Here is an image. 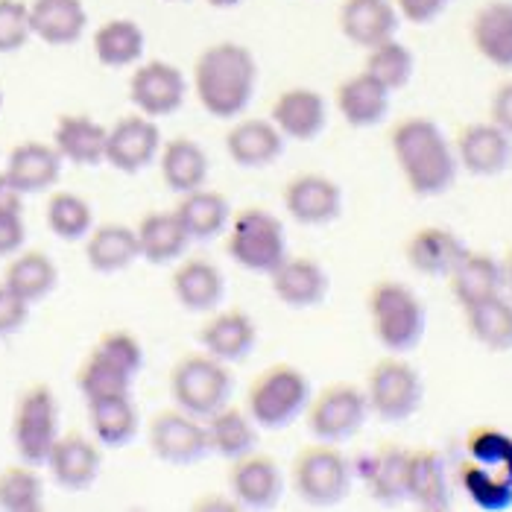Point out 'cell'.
Masks as SVG:
<instances>
[{
  "label": "cell",
  "instance_id": "cell-17",
  "mask_svg": "<svg viewBox=\"0 0 512 512\" xmlns=\"http://www.w3.org/2000/svg\"><path fill=\"white\" fill-rule=\"evenodd\" d=\"M161 153V129L153 118L147 115H129L120 118L109 129L106 141V161L120 170V173H141L147 170Z\"/></svg>",
  "mask_w": 512,
  "mask_h": 512
},
{
  "label": "cell",
  "instance_id": "cell-14",
  "mask_svg": "<svg viewBox=\"0 0 512 512\" xmlns=\"http://www.w3.org/2000/svg\"><path fill=\"white\" fill-rule=\"evenodd\" d=\"M188 82L185 74L170 62H147L129 79V100L147 118H170L185 106Z\"/></svg>",
  "mask_w": 512,
  "mask_h": 512
},
{
  "label": "cell",
  "instance_id": "cell-46",
  "mask_svg": "<svg viewBox=\"0 0 512 512\" xmlns=\"http://www.w3.org/2000/svg\"><path fill=\"white\" fill-rule=\"evenodd\" d=\"M44 507V483L36 466H9L0 472V510L39 512Z\"/></svg>",
  "mask_w": 512,
  "mask_h": 512
},
{
  "label": "cell",
  "instance_id": "cell-33",
  "mask_svg": "<svg viewBox=\"0 0 512 512\" xmlns=\"http://www.w3.org/2000/svg\"><path fill=\"white\" fill-rule=\"evenodd\" d=\"M158 170H161L164 185L173 194H179V197L182 194H191L197 188H205V179H208V153L199 147L194 138H188V135L170 138L167 144H161Z\"/></svg>",
  "mask_w": 512,
  "mask_h": 512
},
{
  "label": "cell",
  "instance_id": "cell-3",
  "mask_svg": "<svg viewBox=\"0 0 512 512\" xmlns=\"http://www.w3.org/2000/svg\"><path fill=\"white\" fill-rule=\"evenodd\" d=\"M144 369V346L132 331H106L77 372V387L85 404L132 395L135 378Z\"/></svg>",
  "mask_w": 512,
  "mask_h": 512
},
{
  "label": "cell",
  "instance_id": "cell-21",
  "mask_svg": "<svg viewBox=\"0 0 512 512\" xmlns=\"http://www.w3.org/2000/svg\"><path fill=\"white\" fill-rule=\"evenodd\" d=\"M466 252H469V246L463 243V237L445 226H422L404 243L407 264L428 278L451 276Z\"/></svg>",
  "mask_w": 512,
  "mask_h": 512
},
{
  "label": "cell",
  "instance_id": "cell-39",
  "mask_svg": "<svg viewBox=\"0 0 512 512\" xmlns=\"http://www.w3.org/2000/svg\"><path fill=\"white\" fill-rule=\"evenodd\" d=\"M88 425H91V434H94L100 448L118 451L138 436L141 416H138L132 395H123V398L88 404Z\"/></svg>",
  "mask_w": 512,
  "mask_h": 512
},
{
  "label": "cell",
  "instance_id": "cell-28",
  "mask_svg": "<svg viewBox=\"0 0 512 512\" xmlns=\"http://www.w3.org/2000/svg\"><path fill=\"white\" fill-rule=\"evenodd\" d=\"M226 150L243 170H264L284 153V135L273 120H237L226 135Z\"/></svg>",
  "mask_w": 512,
  "mask_h": 512
},
{
  "label": "cell",
  "instance_id": "cell-38",
  "mask_svg": "<svg viewBox=\"0 0 512 512\" xmlns=\"http://www.w3.org/2000/svg\"><path fill=\"white\" fill-rule=\"evenodd\" d=\"M176 217L182 220L185 232L191 240H214L229 229V220H232V205L229 199L217 191H205L197 188L191 194H182L176 202Z\"/></svg>",
  "mask_w": 512,
  "mask_h": 512
},
{
  "label": "cell",
  "instance_id": "cell-53",
  "mask_svg": "<svg viewBox=\"0 0 512 512\" xmlns=\"http://www.w3.org/2000/svg\"><path fill=\"white\" fill-rule=\"evenodd\" d=\"M0 211H21L24 214V194L15 188V182L0 173Z\"/></svg>",
  "mask_w": 512,
  "mask_h": 512
},
{
  "label": "cell",
  "instance_id": "cell-23",
  "mask_svg": "<svg viewBox=\"0 0 512 512\" xmlns=\"http://www.w3.org/2000/svg\"><path fill=\"white\" fill-rule=\"evenodd\" d=\"M199 343L211 357L223 363H240L252 355L258 343V328L255 319L243 314L240 308H226V311H211L205 325L199 328Z\"/></svg>",
  "mask_w": 512,
  "mask_h": 512
},
{
  "label": "cell",
  "instance_id": "cell-55",
  "mask_svg": "<svg viewBox=\"0 0 512 512\" xmlns=\"http://www.w3.org/2000/svg\"><path fill=\"white\" fill-rule=\"evenodd\" d=\"M501 270H504V293L512 299V249L501 258Z\"/></svg>",
  "mask_w": 512,
  "mask_h": 512
},
{
  "label": "cell",
  "instance_id": "cell-52",
  "mask_svg": "<svg viewBox=\"0 0 512 512\" xmlns=\"http://www.w3.org/2000/svg\"><path fill=\"white\" fill-rule=\"evenodd\" d=\"M489 120L512 135V79H504L489 100Z\"/></svg>",
  "mask_w": 512,
  "mask_h": 512
},
{
  "label": "cell",
  "instance_id": "cell-47",
  "mask_svg": "<svg viewBox=\"0 0 512 512\" xmlns=\"http://www.w3.org/2000/svg\"><path fill=\"white\" fill-rule=\"evenodd\" d=\"M466 454L472 463H480L512 480V434L507 431L495 425H477L466 434Z\"/></svg>",
  "mask_w": 512,
  "mask_h": 512
},
{
  "label": "cell",
  "instance_id": "cell-29",
  "mask_svg": "<svg viewBox=\"0 0 512 512\" xmlns=\"http://www.w3.org/2000/svg\"><path fill=\"white\" fill-rule=\"evenodd\" d=\"M15 188L30 197V194H44L50 191L59 176H62V156L56 153L53 144H41V141H24L18 144L9 158H6V170H3Z\"/></svg>",
  "mask_w": 512,
  "mask_h": 512
},
{
  "label": "cell",
  "instance_id": "cell-19",
  "mask_svg": "<svg viewBox=\"0 0 512 512\" xmlns=\"http://www.w3.org/2000/svg\"><path fill=\"white\" fill-rule=\"evenodd\" d=\"M270 281L278 302H284L293 311H308L322 305L331 290V278L325 267L308 255H287L270 273Z\"/></svg>",
  "mask_w": 512,
  "mask_h": 512
},
{
  "label": "cell",
  "instance_id": "cell-15",
  "mask_svg": "<svg viewBox=\"0 0 512 512\" xmlns=\"http://www.w3.org/2000/svg\"><path fill=\"white\" fill-rule=\"evenodd\" d=\"M229 492L240 510H273L284 495V474L270 454H261L255 448V451L232 460Z\"/></svg>",
  "mask_w": 512,
  "mask_h": 512
},
{
  "label": "cell",
  "instance_id": "cell-1",
  "mask_svg": "<svg viewBox=\"0 0 512 512\" xmlns=\"http://www.w3.org/2000/svg\"><path fill=\"white\" fill-rule=\"evenodd\" d=\"M390 150L407 188L422 199L448 194L457 182L460 164L454 144L431 118L398 120L390 132Z\"/></svg>",
  "mask_w": 512,
  "mask_h": 512
},
{
  "label": "cell",
  "instance_id": "cell-8",
  "mask_svg": "<svg viewBox=\"0 0 512 512\" xmlns=\"http://www.w3.org/2000/svg\"><path fill=\"white\" fill-rule=\"evenodd\" d=\"M226 252L240 270L255 276H270L287 258V232L273 211L252 205L229 220Z\"/></svg>",
  "mask_w": 512,
  "mask_h": 512
},
{
  "label": "cell",
  "instance_id": "cell-34",
  "mask_svg": "<svg viewBox=\"0 0 512 512\" xmlns=\"http://www.w3.org/2000/svg\"><path fill=\"white\" fill-rule=\"evenodd\" d=\"M138 252L147 264L167 267L173 261H179L191 243V237L185 232L182 220L176 217V211H150L141 217L138 229Z\"/></svg>",
  "mask_w": 512,
  "mask_h": 512
},
{
  "label": "cell",
  "instance_id": "cell-18",
  "mask_svg": "<svg viewBox=\"0 0 512 512\" xmlns=\"http://www.w3.org/2000/svg\"><path fill=\"white\" fill-rule=\"evenodd\" d=\"M407 463L410 448L398 442L375 445L357 466L360 480L369 489V498L381 507H398L407 501Z\"/></svg>",
  "mask_w": 512,
  "mask_h": 512
},
{
  "label": "cell",
  "instance_id": "cell-49",
  "mask_svg": "<svg viewBox=\"0 0 512 512\" xmlns=\"http://www.w3.org/2000/svg\"><path fill=\"white\" fill-rule=\"evenodd\" d=\"M30 319V305L0 281V337H12L18 334Z\"/></svg>",
  "mask_w": 512,
  "mask_h": 512
},
{
  "label": "cell",
  "instance_id": "cell-50",
  "mask_svg": "<svg viewBox=\"0 0 512 512\" xmlns=\"http://www.w3.org/2000/svg\"><path fill=\"white\" fill-rule=\"evenodd\" d=\"M27 240V226L21 211H0V258H12L21 252Z\"/></svg>",
  "mask_w": 512,
  "mask_h": 512
},
{
  "label": "cell",
  "instance_id": "cell-35",
  "mask_svg": "<svg viewBox=\"0 0 512 512\" xmlns=\"http://www.w3.org/2000/svg\"><path fill=\"white\" fill-rule=\"evenodd\" d=\"M205 431H208V445H211V454L223 457V460H237L249 451L258 448V425L255 419L249 416L246 407H237V404H223L220 410H214L208 419H205Z\"/></svg>",
  "mask_w": 512,
  "mask_h": 512
},
{
  "label": "cell",
  "instance_id": "cell-30",
  "mask_svg": "<svg viewBox=\"0 0 512 512\" xmlns=\"http://www.w3.org/2000/svg\"><path fill=\"white\" fill-rule=\"evenodd\" d=\"M474 50L495 68L512 71V0H489L472 18Z\"/></svg>",
  "mask_w": 512,
  "mask_h": 512
},
{
  "label": "cell",
  "instance_id": "cell-26",
  "mask_svg": "<svg viewBox=\"0 0 512 512\" xmlns=\"http://www.w3.org/2000/svg\"><path fill=\"white\" fill-rule=\"evenodd\" d=\"M407 501H413L419 510L445 512L451 510V483L445 460L436 448H410L407 463Z\"/></svg>",
  "mask_w": 512,
  "mask_h": 512
},
{
  "label": "cell",
  "instance_id": "cell-5",
  "mask_svg": "<svg viewBox=\"0 0 512 512\" xmlns=\"http://www.w3.org/2000/svg\"><path fill=\"white\" fill-rule=\"evenodd\" d=\"M314 395L311 378L293 363H273L255 375L246 393V410L264 431L290 428L305 410Z\"/></svg>",
  "mask_w": 512,
  "mask_h": 512
},
{
  "label": "cell",
  "instance_id": "cell-2",
  "mask_svg": "<svg viewBox=\"0 0 512 512\" xmlns=\"http://www.w3.org/2000/svg\"><path fill=\"white\" fill-rule=\"evenodd\" d=\"M258 88V62L249 47L217 41L194 62V94L199 106L217 120L240 118Z\"/></svg>",
  "mask_w": 512,
  "mask_h": 512
},
{
  "label": "cell",
  "instance_id": "cell-10",
  "mask_svg": "<svg viewBox=\"0 0 512 512\" xmlns=\"http://www.w3.org/2000/svg\"><path fill=\"white\" fill-rule=\"evenodd\" d=\"M59 404L47 384L27 387L12 413V445L27 466H44L59 439Z\"/></svg>",
  "mask_w": 512,
  "mask_h": 512
},
{
  "label": "cell",
  "instance_id": "cell-48",
  "mask_svg": "<svg viewBox=\"0 0 512 512\" xmlns=\"http://www.w3.org/2000/svg\"><path fill=\"white\" fill-rule=\"evenodd\" d=\"M33 36L30 3L0 0V53H18Z\"/></svg>",
  "mask_w": 512,
  "mask_h": 512
},
{
  "label": "cell",
  "instance_id": "cell-42",
  "mask_svg": "<svg viewBox=\"0 0 512 512\" xmlns=\"http://www.w3.org/2000/svg\"><path fill=\"white\" fill-rule=\"evenodd\" d=\"M144 30L129 18H112L94 33V53L106 68H129L144 56Z\"/></svg>",
  "mask_w": 512,
  "mask_h": 512
},
{
  "label": "cell",
  "instance_id": "cell-56",
  "mask_svg": "<svg viewBox=\"0 0 512 512\" xmlns=\"http://www.w3.org/2000/svg\"><path fill=\"white\" fill-rule=\"evenodd\" d=\"M240 3L243 0H208V6H214V9H235Z\"/></svg>",
  "mask_w": 512,
  "mask_h": 512
},
{
  "label": "cell",
  "instance_id": "cell-20",
  "mask_svg": "<svg viewBox=\"0 0 512 512\" xmlns=\"http://www.w3.org/2000/svg\"><path fill=\"white\" fill-rule=\"evenodd\" d=\"M270 120L284 135V141H314L328 126V103L314 88H287L273 103Z\"/></svg>",
  "mask_w": 512,
  "mask_h": 512
},
{
  "label": "cell",
  "instance_id": "cell-12",
  "mask_svg": "<svg viewBox=\"0 0 512 512\" xmlns=\"http://www.w3.org/2000/svg\"><path fill=\"white\" fill-rule=\"evenodd\" d=\"M150 448L158 460L170 466H191L211 454L205 419H197L179 407L158 410L147 428Z\"/></svg>",
  "mask_w": 512,
  "mask_h": 512
},
{
  "label": "cell",
  "instance_id": "cell-54",
  "mask_svg": "<svg viewBox=\"0 0 512 512\" xmlns=\"http://www.w3.org/2000/svg\"><path fill=\"white\" fill-rule=\"evenodd\" d=\"M194 510H240L235 498H226V495H217V492H208L205 498L194 501Z\"/></svg>",
  "mask_w": 512,
  "mask_h": 512
},
{
  "label": "cell",
  "instance_id": "cell-57",
  "mask_svg": "<svg viewBox=\"0 0 512 512\" xmlns=\"http://www.w3.org/2000/svg\"><path fill=\"white\" fill-rule=\"evenodd\" d=\"M0 109H3V91H0Z\"/></svg>",
  "mask_w": 512,
  "mask_h": 512
},
{
  "label": "cell",
  "instance_id": "cell-24",
  "mask_svg": "<svg viewBox=\"0 0 512 512\" xmlns=\"http://www.w3.org/2000/svg\"><path fill=\"white\" fill-rule=\"evenodd\" d=\"M170 290H173L176 302L185 311H191V314H211V311L220 308V302L226 296V278H223V270L214 261L188 258V261H182L173 270Z\"/></svg>",
  "mask_w": 512,
  "mask_h": 512
},
{
  "label": "cell",
  "instance_id": "cell-41",
  "mask_svg": "<svg viewBox=\"0 0 512 512\" xmlns=\"http://www.w3.org/2000/svg\"><path fill=\"white\" fill-rule=\"evenodd\" d=\"M3 284L12 287L27 305H36V302L47 299L56 290L59 270H56V264H53V258L47 252L30 249V252H21V255H15L9 261Z\"/></svg>",
  "mask_w": 512,
  "mask_h": 512
},
{
  "label": "cell",
  "instance_id": "cell-32",
  "mask_svg": "<svg viewBox=\"0 0 512 512\" xmlns=\"http://www.w3.org/2000/svg\"><path fill=\"white\" fill-rule=\"evenodd\" d=\"M109 129L88 115H62L53 132V147L62 161L77 167H97L106 161Z\"/></svg>",
  "mask_w": 512,
  "mask_h": 512
},
{
  "label": "cell",
  "instance_id": "cell-25",
  "mask_svg": "<svg viewBox=\"0 0 512 512\" xmlns=\"http://www.w3.org/2000/svg\"><path fill=\"white\" fill-rule=\"evenodd\" d=\"M398 27L401 15L393 0H343L340 6V33L363 50L395 39Z\"/></svg>",
  "mask_w": 512,
  "mask_h": 512
},
{
  "label": "cell",
  "instance_id": "cell-51",
  "mask_svg": "<svg viewBox=\"0 0 512 512\" xmlns=\"http://www.w3.org/2000/svg\"><path fill=\"white\" fill-rule=\"evenodd\" d=\"M398 15L410 24H431L454 0H393Z\"/></svg>",
  "mask_w": 512,
  "mask_h": 512
},
{
  "label": "cell",
  "instance_id": "cell-43",
  "mask_svg": "<svg viewBox=\"0 0 512 512\" xmlns=\"http://www.w3.org/2000/svg\"><path fill=\"white\" fill-rule=\"evenodd\" d=\"M460 486L469 495L477 510L483 512H507L512 510V480L504 474L492 472L480 463L466 460L460 466Z\"/></svg>",
  "mask_w": 512,
  "mask_h": 512
},
{
  "label": "cell",
  "instance_id": "cell-22",
  "mask_svg": "<svg viewBox=\"0 0 512 512\" xmlns=\"http://www.w3.org/2000/svg\"><path fill=\"white\" fill-rule=\"evenodd\" d=\"M53 480L68 489V492H82L88 486H94V480L100 477L103 469V451L97 445V439H88L82 434H65L56 439L47 463H44Z\"/></svg>",
  "mask_w": 512,
  "mask_h": 512
},
{
  "label": "cell",
  "instance_id": "cell-13",
  "mask_svg": "<svg viewBox=\"0 0 512 512\" xmlns=\"http://www.w3.org/2000/svg\"><path fill=\"white\" fill-rule=\"evenodd\" d=\"M454 153L460 170L477 179H492L512 167V135L492 120H474L460 126L454 138Z\"/></svg>",
  "mask_w": 512,
  "mask_h": 512
},
{
  "label": "cell",
  "instance_id": "cell-37",
  "mask_svg": "<svg viewBox=\"0 0 512 512\" xmlns=\"http://www.w3.org/2000/svg\"><path fill=\"white\" fill-rule=\"evenodd\" d=\"M85 258H88V267L103 276L129 270L141 258L135 229L123 223H106V226L91 229V235L85 237Z\"/></svg>",
  "mask_w": 512,
  "mask_h": 512
},
{
  "label": "cell",
  "instance_id": "cell-27",
  "mask_svg": "<svg viewBox=\"0 0 512 512\" xmlns=\"http://www.w3.org/2000/svg\"><path fill=\"white\" fill-rule=\"evenodd\" d=\"M390 94L393 91L384 88L372 74L360 71L337 85L334 100H337V112L349 126L372 129V126L384 123L390 115Z\"/></svg>",
  "mask_w": 512,
  "mask_h": 512
},
{
  "label": "cell",
  "instance_id": "cell-58",
  "mask_svg": "<svg viewBox=\"0 0 512 512\" xmlns=\"http://www.w3.org/2000/svg\"><path fill=\"white\" fill-rule=\"evenodd\" d=\"M176 3H185V0H176Z\"/></svg>",
  "mask_w": 512,
  "mask_h": 512
},
{
  "label": "cell",
  "instance_id": "cell-31",
  "mask_svg": "<svg viewBox=\"0 0 512 512\" xmlns=\"http://www.w3.org/2000/svg\"><path fill=\"white\" fill-rule=\"evenodd\" d=\"M448 287L460 308H472L477 302H486V299L504 293L501 258L480 252V249H469L463 255V261L454 267V273L448 276Z\"/></svg>",
  "mask_w": 512,
  "mask_h": 512
},
{
  "label": "cell",
  "instance_id": "cell-11",
  "mask_svg": "<svg viewBox=\"0 0 512 512\" xmlns=\"http://www.w3.org/2000/svg\"><path fill=\"white\" fill-rule=\"evenodd\" d=\"M366 419H369L366 393L349 381L328 384L325 390L311 395L308 410H305V422H308L311 436L319 442H331V445H343V442L355 439L363 431Z\"/></svg>",
  "mask_w": 512,
  "mask_h": 512
},
{
  "label": "cell",
  "instance_id": "cell-6",
  "mask_svg": "<svg viewBox=\"0 0 512 512\" xmlns=\"http://www.w3.org/2000/svg\"><path fill=\"white\" fill-rule=\"evenodd\" d=\"M167 387L179 410L197 419H208L214 410L229 404L235 390V375L229 363L211 357L208 352H191L173 363Z\"/></svg>",
  "mask_w": 512,
  "mask_h": 512
},
{
  "label": "cell",
  "instance_id": "cell-9",
  "mask_svg": "<svg viewBox=\"0 0 512 512\" xmlns=\"http://www.w3.org/2000/svg\"><path fill=\"white\" fill-rule=\"evenodd\" d=\"M369 413L381 422H407L425 404V381L419 369L401 355L381 357L366 375Z\"/></svg>",
  "mask_w": 512,
  "mask_h": 512
},
{
  "label": "cell",
  "instance_id": "cell-16",
  "mask_svg": "<svg viewBox=\"0 0 512 512\" xmlns=\"http://www.w3.org/2000/svg\"><path fill=\"white\" fill-rule=\"evenodd\" d=\"M284 208L302 226H328L343 214V188L325 173H299L284 185Z\"/></svg>",
  "mask_w": 512,
  "mask_h": 512
},
{
  "label": "cell",
  "instance_id": "cell-7",
  "mask_svg": "<svg viewBox=\"0 0 512 512\" xmlns=\"http://www.w3.org/2000/svg\"><path fill=\"white\" fill-rule=\"evenodd\" d=\"M293 477V489L296 495L314 507V510H331L337 504H343L352 492V477L355 469L349 463V457L331 445V442H319L305 445L290 466Z\"/></svg>",
  "mask_w": 512,
  "mask_h": 512
},
{
  "label": "cell",
  "instance_id": "cell-44",
  "mask_svg": "<svg viewBox=\"0 0 512 512\" xmlns=\"http://www.w3.org/2000/svg\"><path fill=\"white\" fill-rule=\"evenodd\" d=\"M366 74L378 79L384 88L390 91H401L416 71V59H413V50L407 44H401L398 39H387L375 47H369L366 53Z\"/></svg>",
  "mask_w": 512,
  "mask_h": 512
},
{
  "label": "cell",
  "instance_id": "cell-40",
  "mask_svg": "<svg viewBox=\"0 0 512 512\" xmlns=\"http://www.w3.org/2000/svg\"><path fill=\"white\" fill-rule=\"evenodd\" d=\"M463 316L474 343L489 352H512V299L507 293L463 308Z\"/></svg>",
  "mask_w": 512,
  "mask_h": 512
},
{
  "label": "cell",
  "instance_id": "cell-36",
  "mask_svg": "<svg viewBox=\"0 0 512 512\" xmlns=\"http://www.w3.org/2000/svg\"><path fill=\"white\" fill-rule=\"evenodd\" d=\"M30 27H33V36H39L44 44L68 47L82 39L88 27V12L82 0H33Z\"/></svg>",
  "mask_w": 512,
  "mask_h": 512
},
{
  "label": "cell",
  "instance_id": "cell-4",
  "mask_svg": "<svg viewBox=\"0 0 512 512\" xmlns=\"http://www.w3.org/2000/svg\"><path fill=\"white\" fill-rule=\"evenodd\" d=\"M366 314L375 340L390 355L413 352L428 331V311L419 293L401 281H375L366 293Z\"/></svg>",
  "mask_w": 512,
  "mask_h": 512
},
{
  "label": "cell",
  "instance_id": "cell-45",
  "mask_svg": "<svg viewBox=\"0 0 512 512\" xmlns=\"http://www.w3.org/2000/svg\"><path fill=\"white\" fill-rule=\"evenodd\" d=\"M47 229L65 243L85 240L94 229V211L91 205L77 194L59 191L47 202Z\"/></svg>",
  "mask_w": 512,
  "mask_h": 512
}]
</instances>
